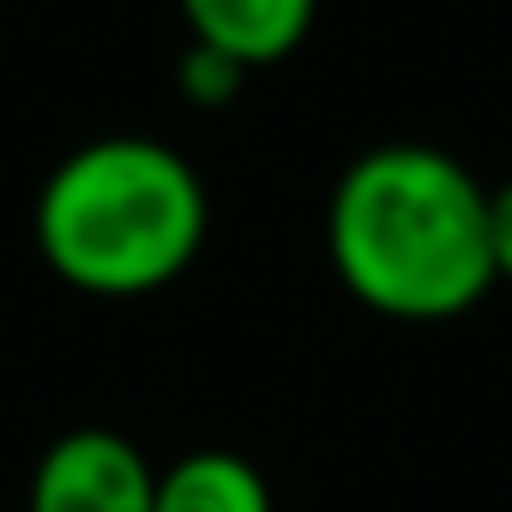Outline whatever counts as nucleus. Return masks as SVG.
<instances>
[{
	"label": "nucleus",
	"instance_id": "f257e3e1",
	"mask_svg": "<svg viewBox=\"0 0 512 512\" xmlns=\"http://www.w3.org/2000/svg\"><path fill=\"white\" fill-rule=\"evenodd\" d=\"M326 253L368 314L458 320L494 290L488 187L440 145H374L332 187Z\"/></svg>",
	"mask_w": 512,
	"mask_h": 512
},
{
	"label": "nucleus",
	"instance_id": "7ed1b4c3",
	"mask_svg": "<svg viewBox=\"0 0 512 512\" xmlns=\"http://www.w3.org/2000/svg\"><path fill=\"white\" fill-rule=\"evenodd\" d=\"M157 464L115 428H67L43 446L25 512H151Z\"/></svg>",
	"mask_w": 512,
	"mask_h": 512
},
{
	"label": "nucleus",
	"instance_id": "0eeeda50",
	"mask_svg": "<svg viewBox=\"0 0 512 512\" xmlns=\"http://www.w3.org/2000/svg\"><path fill=\"white\" fill-rule=\"evenodd\" d=\"M488 247H494V284H512V181L488 187Z\"/></svg>",
	"mask_w": 512,
	"mask_h": 512
},
{
	"label": "nucleus",
	"instance_id": "f03ea898",
	"mask_svg": "<svg viewBox=\"0 0 512 512\" xmlns=\"http://www.w3.org/2000/svg\"><path fill=\"white\" fill-rule=\"evenodd\" d=\"M43 266L85 296L133 302L169 290L205 247L211 199L199 169L145 133L67 151L31 211Z\"/></svg>",
	"mask_w": 512,
	"mask_h": 512
},
{
	"label": "nucleus",
	"instance_id": "39448f33",
	"mask_svg": "<svg viewBox=\"0 0 512 512\" xmlns=\"http://www.w3.org/2000/svg\"><path fill=\"white\" fill-rule=\"evenodd\" d=\"M151 512H278L272 482L260 464H247L229 446H199L157 470V506Z\"/></svg>",
	"mask_w": 512,
	"mask_h": 512
},
{
	"label": "nucleus",
	"instance_id": "20e7f679",
	"mask_svg": "<svg viewBox=\"0 0 512 512\" xmlns=\"http://www.w3.org/2000/svg\"><path fill=\"white\" fill-rule=\"evenodd\" d=\"M175 7H181L187 43L217 49L235 67L260 73L308 43L320 0H175Z\"/></svg>",
	"mask_w": 512,
	"mask_h": 512
},
{
	"label": "nucleus",
	"instance_id": "423d86ee",
	"mask_svg": "<svg viewBox=\"0 0 512 512\" xmlns=\"http://www.w3.org/2000/svg\"><path fill=\"white\" fill-rule=\"evenodd\" d=\"M241 85H247V67H235V61L217 55V49L187 43V55L175 61V91H181V103H193V109H229V103L241 97Z\"/></svg>",
	"mask_w": 512,
	"mask_h": 512
}]
</instances>
